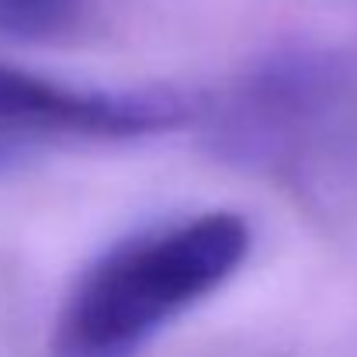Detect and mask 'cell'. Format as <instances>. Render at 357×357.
Here are the masks:
<instances>
[{"instance_id":"6da1fadb","label":"cell","mask_w":357,"mask_h":357,"mask_svg":"<svg viewBox=\"0 0 357 357\" xmlns=\"http://www.w3.org/2000/svg\"><path fill=\"white\" fill-rule=\"evenodd\" d=\"M250 243V222L222 208L125 236L73 281L49 357H139L236 274Z\"/></svg>"},{"instance_id":"7a4b0ae2","label":"cell","mask_w":357,"mask_h":357,"mask_svg":"<svg viewBox=\"0 0 357 357\" xmlns=\"http://www.w3.org/2000/svg\"><path fill=\"white\" fill-rule=\"evenodd\" d=\"M195 119L181 91H91L0 63V139H153Z\"/></svg>"},{"instance_id":"3957f363","label":"cell","mask_w":357,"mask_h":357,"mask_svg":"<svg viewBox=\"0 0 357 357\" xmlns=\"http://www.w3.org/2000/svg\"><path fill=\"white\" fill-rule=\"evenodd\" d=\"M87 0H0V31L14 38H63L80 28Z\"/></svg>"}]
</instances>
